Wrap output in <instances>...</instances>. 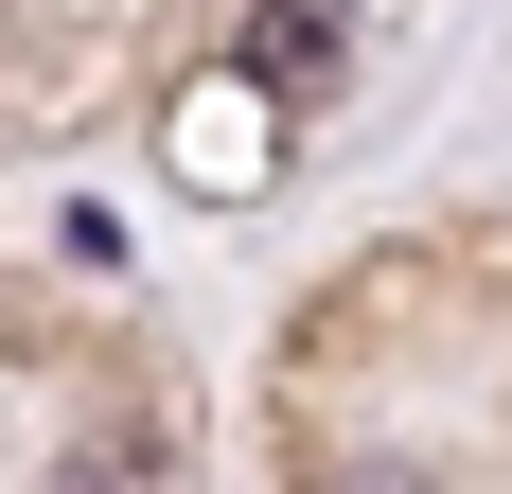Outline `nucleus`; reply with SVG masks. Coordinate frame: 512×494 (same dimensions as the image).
Returning <instances> with one entry per match:
<instances>
[{"label":"nucleus","mask_w":512,"mask_h":494,"mask_svg":"<svg viewBox=\"0 0 512 494\" xmlns=\"http://www.w3.org/2000/svg\"><path fill=\"white\" fill-rule=\"evenodd\" d=\"M159 477V442H106V459H71V494H142Z\"/></svg>","instance_id":"nucleus-2"},{"label":"nucleus","mask_w":512,"mask_h":494,"mask_svg":"<svg viewBox=\"0 0 512 494\" xmlns=\"http://www.w3.org/2000/svg\"><path fill=\"white\" fill-rule=\"evenodd\" d=\"M336 53H354V0H248V53H230V89H283V106H301Z\"/></svg>","instance_id":"nucleus-1"},{"label":"nucleus","mask_w":512,"mask_h":494,"mask_svg":"<svg viewBox=\"0 0 512 494\" xmlns=\"http://www.w3.org/2000/svg\"><path fill=\"white\" fill-rule=\"evenodd\" d=\"M354 494H424V477H354Z\"/></svg>","instance_id":"nucleus-3"}]
</instances>
